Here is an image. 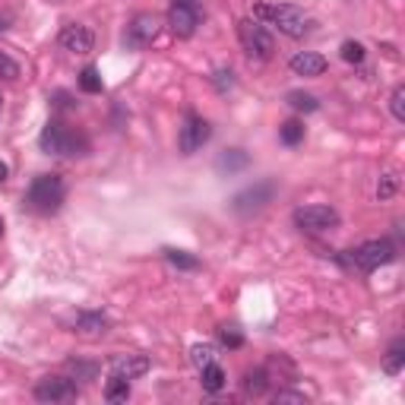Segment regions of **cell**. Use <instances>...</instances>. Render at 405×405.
Wrapping results in <instances>:
<instances>
[{
  "label": "cell",
  "instance_id": "cell-24",
  "mask_svg": "<svg viewBox=\"0 0 405 405\" xmlns=\"http://www.w3.org/2000/svg\"><path fill=\"white\" fill-rule=\"evenodd\" d=\"M165 260H168V263H174L178 266V269H200V260L196 257H190L187 250H165Z\"/></svg>",
  "mask_w": 405,
  "mask_h": 405
},
{
  "label": "cell",
  "instance_id": "cell-21",
  "mask_svg": "<svg viewBox=\"0 0 405 405\" xmlns=\"http://www.w3.org/2000/svg\"><path fill=\"white\" fill-rule=\"evenodd\" d=\"M244 165H247L244 149H225V152L218 156V172H241Z\"/></svg>",
  "mask_w": 405,
  "mask_h": 405
},
{
  "label": "cell",
  "instance_id": "cell-15",
  "mask_svg": "<svg viewBox=\"0 0 405 405\" xmlns=\"http://www.w3.org/2000/svg\"><path fill=\"white\" fill-rule=\"evenodd\" d=\"M291 73H298V76H323V70H326V57L317 54V51H298L295 57L289 61Z\"/></svg>",
  "mask_w": 405,
  "mask_h": 405
},
{
  "label": "cell",
  "instance_id": "cell-16",
  "mask_svg": "<svg viewBox=\"0 0 405 405\" xmlns=\"http://www.w3.org/2000/svg\"><path fill=\"white\" fill-rule=\"evenodd\" d=\"M200 380H202V390L206 393H218V390H225V371L218 367V361H212V364L200 367Z\"/></svg>",
  "mask_w": 405,
  "mask_h": 405
},
{
  "label": "cell",
  "instance_id": "cell-28",
  "mask_svg": "<svg viewBox=\"0 0 405 405\" xmlns=\"http://www.w3.org/2000/svg\"><path fill=\"white\" fill-rule=\"evenodd\" d=\"M396 190H399V174H396V172L380 174V184H377V196H380V200H390Z\"/></svg>",
  "mask_w": 405,
  "mask_h": 405
},
{
  "label": "cell",
  "instance_id": "cell-7",
  "mask_svg": "<svg viewBox=\"0 0 405 405\" xmlns=\"http://www.w3.org/2000/svg\"><path fill=\"white\" fill-rule=\"evenodd\" d=\"M295 225L301 228V231L323 234V231L339 225V212H335L333 206H323V202H317V206H301V209H295Z\"/></svg>",
  "mask_w": 405,
  "mask_h": 405
},
{
  "label": "cell",
  "instance_id": "cell-2",
  "mask_svg": "<svg viewBox=\"0 0 405 405\" xmlns=\"http://www.w3.org/2000/svg\"><path fill=\"white\" fill-rule=\"evenodd\" d=\"M253 19L266 25H276V29L291 35V39H301L307 32V16L295 3H257L253 7Z\"/></svg>",
  "mask_w": 405,
  "mask_h": 405
},
{
  "label": "cell",
  "instance_id": "cell-17",
  "mask_svg": "<svg viewBox=\"0 0 405 405\" xmlns=\"http://www.w3.org/2000/svg\"><path fill=\"white\" fill-rule=\"evenodd\" d=\"M266 390H269V374H266L263 367L244 374V393H250V396H263Z\"/></svg>",
  "mask_w": 405,
  "mask_h": 405
},
{
  "label": "cell",
  "instance_id": "cell-31",
  "mask_svg": "<svg viewBox=\"0 0 405 405\" xmlns=\"http://www.w3.org/2000/svg\"><path fill=\"white\" fill-rule=\"evenodd\" d=\"M339 54H342V61H349V63H361L364 61V45H361V41H345Z\"/></svg>",
  "mask_w": 405,
  "mask_h": 405
},
{
  "label": "cell",
  "instance_id": "cell-29",
  "mask_svg": "<svg viewBox=\"0 0 405 405\" xmlns=\"http://www.w3.org/2000/svg\"><path fill=\"white\" fill-rule=\"evenodd\" d=\"M212 86H216V92H228V89L234 86V73H231V67H218V70L212 73Z\"/></svg>",
  "mask_w": 405,
  "mask_h": 405
},
{
  "label": "cell",
  "instance_id": "cell-23",
  "mask_svg": "<svg viewBox=\"0 0 405 405\" xmlns=\"http://www.w3.org/2000/svg\"><path fill=\"white\" fill-rule=\"evenodd\" d=\"M67 374H70L73 380H95L98 364H89V361H67Z\"/></svg>",
  "mask_w": 405,
  "mask_h": 405
},
{
  "label": "cell",
  "instance_id": "cell-35",
  "mask_svg": "<svg viewBox=\"0 0 405 405\" xmlns=\"http://www.w3.org/2000/svg\"><path fill=\"white\" fill-rule=\"evenodd\" d=\"M7 174H10V168L3 162H0V184H3V180H7Z\"/></svg>",
  "mask_w": 405,
  "mask_h": 405
},
{
  "label": "cell",
  "instance_id": "cell-12",
  "mask_svg": "<svg viewBox=\"0 0 405 405\" xmlns=\"http://www.w3.org/2000/svg\"><path fill=\"white\" fill-rule=\"evenodd\" d=\"M149 358L146 355H114L108 361V377H124V380H136V377L149 374Z\"/></svg>",
  "mask_w": 405,
  "mask_h": 405
},
{
  "label": "cell",
  "instance_id": "cell-10",
  "mask_svg": "<svg viewBox=\"0 0 405 405\" xmlns=\"http://www.w3.org/2000/svg\"><path fill=\"white\" fill-rule=\"evenodd\" d=\"M158 32H162V23H158V16L152 13H136L130 19V25H127V45L136 48V51H143V48H149L152 41L158 39Z\"/></svg>",
  "mask_w": 405,
  "mask_h": 405
},
{
  "label": "cell",
  "instance_id": "cell-1",
  "mask_svg": "<svg viewBox=\"0 0 405 405\" xmlns=\"http://www.w3.org/2000/svg\"><path fill=\"white\" fill-rule=\"evenodd\" d=\"M39 146L45 149L48 156H70L73 158V156H86L89 152L86 136L70 130V127L61 124V121H48L41 136H39Z\"/></svg>",
  "mask_w": 405,
  "mask_h": 405
},
{
  "label": "cell",
  "instance_id": "cell-8",
  "mask_svg": "<svg viewBox=\"0 0 405 405\" xmlns=\"http://www.w3.org/2000/svg\"><path fill=\"white\" fill-rule=\"evenodd\" d=\"M200 3L196 0H172L168 10V25L178 39H194L196 25H200Z\"/></svg>",
  "mask_w": 405,
  "mask_h": 405
},
{
  "label": "cell",
  "instance_id": "cell-32",
  "mask_svg": "<svg viewBox=\"0 0 405 405\" xmlns=\"http://www.w3.org/2000/svg\"><path fill=\"white\" fill-rule=\"evenodd\" d=\"M218 339H222V345H228V349H241L244 345V335L234 326H222L218 329Z\"/></svg>",
  "mask_w": 405,
  "mask_h": 405
},
{
  "label": "cell",
  "instance_id": "cell-22",
  "mask_svg": "<svg viewBox=\"0 0 405 405\" xmlns=\"http://www.w3.org/2000/svg\"><path fill=\"white\" fill-rule=\"evenodd\" d=\"M279 140L285 143V146H298V143L304 140V124L298 121V117H291V121H285V124L279 127Z\"/></svg>",
  "mask_w": 405,
  "mask_h": 405
},
{
  "label": "cell",
  "instance_id": "cell-19",
  "mask_svg": "<svg viewBox=\"0 0 405 405\" xmlns=\"http://www.w3.org/2000/svg\"><path fill=\"white\" fill-rule=\"evenodd\" d=\"M105 399H108L111 405L127 402V399H130V380H124V377H111V380L105 383Z\"/></svg>",
  "mask_w": 405,
  "mask_h": 405
},
{
  "label": "cell",
  "instance_id": "cell-36",
  "mask_svg": "<svg viewBox=\"0 0 405 405\" xmlns=\"http://www.w3.org/2000/svg\"><path fill=\"white\" fill-rule=\"evenodd\" d=\"M0 238H3V218H0Z\"/></svg>",
  "mask_w": 405,
  "mask_h": 405
},
{
  "label": "cell",
  "instance_id": "cell-14",
  "mask_svg": "<svg viewBox=\"0 0 405 405\" xmlns=\"http://www.w3.org/2000/svg\"><path fill=\"white\" fill-rule=\"evenodd\" d=\"M111 329V320L98 311H83L73 323V333L83 335V339H101V335Z\"/></svg>",
  "mask_w": 405,
  "mask_h": 405
},
{
  "label": "cell",
  "instance_id": "cell-9",
  "mask_svg": "<svg viewBox=\"0 0 405 405\" xmlns=\"http://www.w3.org/2000/svg\"><path fill=\"white\" fill-rule=\"evenodd\" d=\"M212 136V127L209 121H202L200 114H187L184 117V127H180V136H178V146L184 156H194L196 149H202Z\"/></svg>",
  "mask_w": 405,
  "mask_h": 405
},
{
  "label": "cell",
  "instance_id": "cell-6",
  "mask_svg": "<svg viewBox=\"0 0 405 405\" xmlns=\"http://www.w3.org/2000/svg\"><path fill=\"white\" fill-rule=\"evenodd\" d=\"M79 396V386L73 377H63V374H51V377H41L35 383V399L39 402H73Z\"/></svg>",
  "mask_w": 405,
  "mask_h": 405
},
{
  "label": "cell",
  "instance_id": "cell-34",
  "mask_svg": "<svg viewBox=\"0 0 405 405\" xmlns=\"http://www.w3.org/2000/svg\"><path fill=\"white\" fill-rule=\"evenodd\" d=\"M54 108H61V111H67V108H73V101H70V95L67 92H54Z\"/></svg>",
  "mask_w": 405,
  "mask_h": 405
},
{
  "label": "cell",
  "instance_id": "cell-33",
  "mask_svg": "<svg viewBox=\"0 0 405 405\" xmlns=\"http://www.w3.org/2000/svg\"><path fill=\"white\" fill-rule=\"evenodd\" d=\"M273 402H291V405H304V393H291V390H276L273 393Z\"/></svg>",
  "mask_w": 405,
  "mask_h": 405
},
{
  "label": "cell",
  "instance_id": "cell-20",
  "mask_svg": "<svg viewBox=\"0 0 405 405\" xmlns=\"http://www.w3.org/2000/svg\"><path fill=\"white\" fill-rule=\"evenodd\" d=\"M402 367H405V345H402V339H399V342H393L390 351H386V358H383V371L396 377V374H402Z\"/></svg>",
  "mask_w": 405,
  "mask_h": 405
},
{
  "label": "cell",
  "instance_id": "cell-27",
  "mask_svg": "<svg viewBox=\"0 0 405 405\" xmlns=\"http://www.w3.org/2000/svg\"><path fill=\"white\" fill-rule=\"evenodd\" d=\"M0 79H3V83H16V79H19V63H16L7 51H0Z\"/></svg>",
  "mask_w": 405,
  "mask_h": 405
},
{
  "label": "cell",
  "instance_id": "cell-18",
  "mask_svg": "<svg viewBox=\"0 0 405 405\" xmlns=\"http://www.w3.org/2000/svg\"><path fill=\"white\" fill-rule=\"evenodd\" d=\"M285 101H289L295 111H301V114H313V111H320V98H317V95L301 92V89H298V92H289V95H285Z\"/></svg>",
  "mask_w": 405,
  "mask_h": 405
},
{
  "label": "cell",
  "instance_id": "cell-3",
  "mask_svg": "<svg viewBox=\"0 0 405 405\" xmlns=\"http://www.w3.org/2000/svg\"><path fill=\"white\" fill-rule=\"evenodd\" d=\"M63 196H67V187H63L61 174H39V178L29 184V209L41 212V216H51V212L61 209Z\"/></svg>",
  "mask_w": 405,
  "mask_h": 405
},
{
  "label": "cell",
  "instance_id": "cell-25",
  "mask_svg": "<svg viewBox=\"0 0 405 405\" xmlns=\"http://www.w3.org/2000/svg\"><path fill=\"white\" fill-rule=\"evenodd\" d=\"M79 89H83V92H89V95H98L101 89V76H98V70H95V67H86V70L79 73Z\"/></svg>",
  "mask_w": 405,
  "mask_h": 405
},
{
  "label": "cell",
  "instance_id": "cell-5",
  "mask_svg": "<svg viewBox=\"0 0 405 405\" xmlns=\"http://www.w3.org/2000/svg\"><path fill=\"white\" fill-rule=\"evenodd\" d=\"M238 39H241L247 57H253V61H269V57L276 54V45H273V39H269V32H266L257 19H241V23H238Z\"/></svg>",
  "mask_w": 405,
  "mask_h": 405
},
{
  "label": "cell",
  "instance_id": "cell-11",
  "mask_svg": "<svg viewBox=\"0 0 405 405\" xmlns=\"http://www.w3.org/2000/svg\"><path fill=\"white\" fill-rule=\"evenodd\" d=\"M273 194H276V187L269 184V180H260V184H253V187H247L244 194H238L234 196V212H257V209H263L266 202L273 200Z\"/></svg>",
  "mask_w": 405,
  "mask_h": 405
},
{
  "label": "cell",
  "instance_id": "cell-26",
  "mask_svg": "<svg viewBox=\"0 0 405 405\" xmlns=\"http://www.w3.org/2000/svg\"><path fill=\"white\" fill-rule=\"evenodd\" d=\"M190 361H194L196 367L212 364V361H216V345H209V342L194 345V349H190Z\"/></svg>",
  "mask_w": 405,
  "mask_h": 405
},
{
  "label": "cell",
  "instance_id": "cell-13",
  "mask_svg": "<svg viewBox=\"0 0 405 405\" xmlns=\"http://www.w3.org/2000/svg\"><path fill=\"white\" fill-rule=\"evenodd\" d=\"M61 48L63 51H70V54H89L95 48V35L86 29V25L79 23H70L61 29Z\"/></svg>",
  "mask_w": 405,
  "mask_h": 405
},
{
  "label": "cell",
  "instance_id": "cell-30",
  "mask_svg": "<svg viewBox=\"0 0 405 405\" xmlns=\"http://www.w3.org/2000/svg\"><path fill=\"white\" fill-rule=\"evenodd\" d=\"M390 111H393V117H396L399 124H402V121H405V86H396V89H393Z\"/></svg>",
  "mask_w": 405,
  "mask_h": 405
},
{
  "label": "cell",
  "instance_id": "cell-4",
  "mask_svg": "<svg viewBox=\"0 0 405 405\" xmlns=\"http://www.w3.org/2000/svg\"><path fill=\"white\" fill-rule=\"evenodd\" d=\"M393 260H396V247H393L386 238H380V241H364L345 253V263L361 269V273H374V269L393 263Z\"/></svg>",
  "mask_w": 405,
  "mask_h": 405
}]
</instances>
